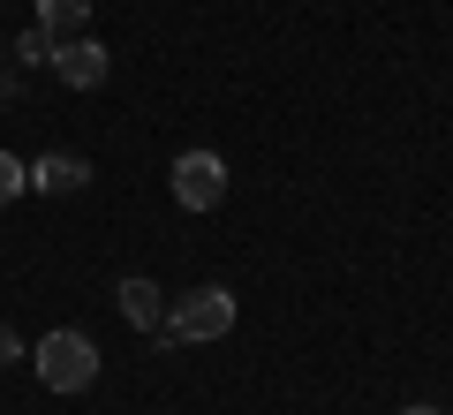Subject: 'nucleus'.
Wrapping results in <instances>:
<instances>
[{
  "instance_id": "nucleus-11",
  "label": "nucleus",
  "mask_w": 453,
  "mask_h": 415,
  "mask_svg": "<svg viewBox=\"0 0 453 415\" xmlns=\"http://www.w3.org/2000/svg\"><path fill=\"white\" fill-rule=\"evenodd\" d=\"M401 415H446V408H431V400H416V408H401Z\"/></svg>"
},
{
  "instance_id": "nucleus-10",
  "label": "nucleus",
  "mask_w": 453,
  "mask_h": 415,
  "mask_svg": "<svg viewBox=\"0 0 453 415\" xmlns=\"http://www.w3.org/2000/svg\"><path fill=\"white\" fill-rule=\"evenodd\" d=\"M8 363H23V340H16V325H0V370Z\"/></svg>"
},
{
  "instance_id": "nucleus-6",
  "label": "nucleus",
  "mask_w": 453,
  "mask_h": 415,
  "mask_svg": "<svg viewBox=\"0 0 453 415\" xmlns=\"http://www.w3.org/2000/svg\"><path fill=\"white\" fill-rule=\"evenodd\" d=\"M113 303H121V318H129L136 333H159V325H166V295L151 288L144 272H136V280H121V295H113Z\"/></svg>"
},
{
  "instance_id": "nucleus-1",
  "label": "nucleus",
  "mask_w": 453,
  "mask_h": 415,
  "mask_svg": "<svg viewBox=\"0 0 453 415\" xmlns=\"http://www.w3.org/2000/svg\"><path fill=\"white\" fill-rule=\"evenodd\" d=\"M226 333H234V295L204 280V288H189L166 310V325L151 340H159V348H204V340H226Z\"/></svg>"
},
{
  "instance_id": "nucleus-7",
  "label": "nucleus",
  "mask_w": 453,
  "mask_h": 415,
  "mask_svg": "<svg viewBox=\"0 0 453 415\" xmlns=\"http://www.w3.org/2000/svg\"><path fill=\"white\" fill-rule=\"evenodd\" d=\"M83 16H91V0H38V23H46L53 38H76Z\"/></svg>"
},
{
  "instance_id": "nucleus-4",
  "label": "nucleus",
  "mask_w": 453,
  "mask_h": 415,
  "mask_svg": "<svg viewBox=\"0 0 453 415\" xmlns=\"http://www.w3.org/2000/svg\"><path fill=\"white\" fill-rule=\"evenodd\" d=\"M106 68H113V53L98 46V38H61V46H53V76H61L68 91H98Z\"/></svg>"
},
{
  "instance_id": "nucleus-2",
  "label": "nucleus",
  "mask_w": 453,
  "mask_h": 415,
  "mask_svg": "<svg viewBox=\"0 0 453 415\" xmlns=\"http://www.w3.org/2000/svg\"><path fill=\"white\" fill-rule=\"evenodd\" d=\"M31 363H38V378H46V393H83V385L98 378V340L76 333V325H61V333H46L31 348Z\"/></svg>"
},
{
  "instance_id": "nucleus-5",
  "label": "nucleus",
  "mask_w": 453,
  "mask_h": 415,
  "mask_svg": "<svg viewBox=\"0 0 453 415\" xmlns=\"http://www.w3.org/2000/svg\"><path fill=\"white\" fill-rule=\"evenodd\" d=\"M23 181H31V189H46V196H68V189H83V181H91V166L68 159V151H46V159L23 166Z\"/></svg>"
},
{
  "instance_id": "nucleus-8",
  "label": "nucleus",
  "mask_w": 453,
  "mask_h": 415,
  "mask_svg": "<svg viewBox=\"0 0 453 415\" xmlns=\"http://www.w3.org/2000/svg\"><path fill=\"white\" fill-rule=\"evenodd\" d=\"M53 46H61V38H53L46 23H31V31L16 38V61H53Z\"/></svg>"
},
{
  "instance_id": "nucleus-9",
  "label": "nucleus",
  "mask_w": 453,
  "mask_h": 415,
  "mask_svg": "<svg viewBox=\"0 0 453 415\" xmlns=\"http://www.w3.org/2000/svg\"><path fill=\"white\" fill-rule=\"evenodd\" d=\"M16 189H31V181H23V159L0 144V204H16Z\"/></svg>"
},
{
  "instance_id": "nucleus-3",
  "label": "nucleus",
  "mask_w": 453,
  "mask_h": 415,
  "mask_svg": "<svg viewBox=\"0 0 453 415\" xmlns=\"http://www.w3.org/2000/svg\"><path fill=\"white\" fill-rule=\"evenodd\" d=\"M226 196V159L219 151H181L174 159V204L181 211H211Z\"/></svg>"
}]
</instances>
